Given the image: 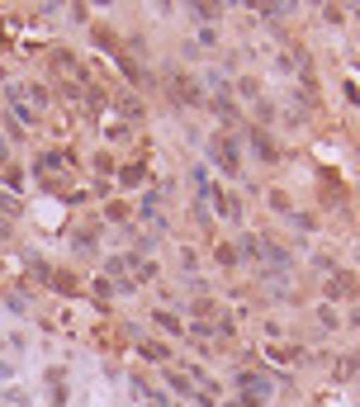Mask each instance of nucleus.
Here are the masks:
<instances>
[{"instance_id":"nucleus-1","label":"nucleus","mask_w":360,"mask_h":407,"mask_svg":"<svg viewBox=\"0 0 360 407\" xmlns=\"http://www.w3.org/2000/svg\"><path fill=\"white\" fill-rule=\"evenodd\" d=\"M237 384L247 389V398H266V393H270V379H256V374H242Z\"/></svg>"},{"instance_id":"nucleus-2","label":"nucleus","mask_w":360,"mask_h":407,"mask_svg":"<svg viewBox=\"0 0 360 407\" xmlns=\"http://www.w3.org/2000/svg\"><path fill=\"white\" fill-rule=\"evenodd\" d=\"M0 161H5V142H0Z\"/></svg>"}]
</instances>
